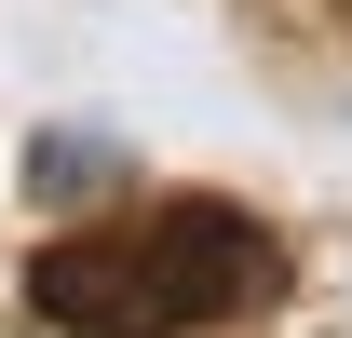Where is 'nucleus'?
<instances>
[{
    "label": "nucleus",
    "instance_id": "1",
    "mask_svg": "<svg viewBox=\"0 0 352 338\" xmlns=\"http://www.w3.org/2000/svg\"><path fill=\"white\" fill-rule=\"evenodd\" d=\"M271 297V230L230 203H163L135 230H82V244L28 257V311L68 338H190Z\"/></svg>",
    "mask_w": 352,
    "mask_h": 338
},
{
    "label": "nucleus",
    "instance_id": "2",
    "mask_svg": "<svg viewBox=\"0 0 352 338\" xmlns=\"http://www.w3.org/2000/svg\"><path fill=\"white\" fill-rule=\"evenodd\" d=\"M28 190H41V203H82V190H109V149H68V135H54L41 163H28Z\"/></svg>",
    "mask_w": 352,
    "mask_h": 338
}]
</instances>
